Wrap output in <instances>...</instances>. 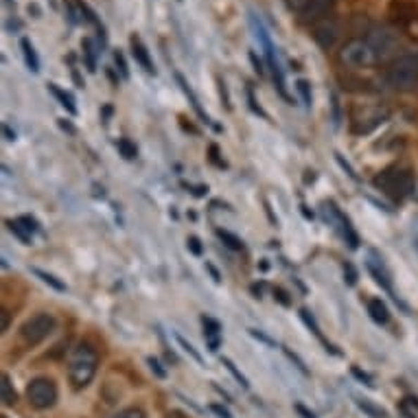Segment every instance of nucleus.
Listing matches in <instances>:
<instances>
[{"label":"nucleus","mask_w":418,"mask_h":418,"mask_svg":"<svg viewBox=\"0 0 418 418\" xmlns=\"http://www.w3.org/2000/svg\"><path fill=\"white\" fill-rule=\"evenodd\" d=\"M0 399H3L5 407H11L18 403V394L13 390V384L9 379V374H3V384H0Z\"/></svg>","instance_id":"nucleus-18"},{"label":"nucleus","mask_w":418,"mask_h":418,"mask_svg":"<svg viewBox=\"0 0 418 418\" xmlns=\"http://www.w3.org/2000/svg\"><path fill=\"white\" fill-rule=\"evenodd\" d=\"M386 84L396 92H412L418 88V53H403L392 59L386 70Z\"/></svg>","instance_id":"nucleus-1"},{"label":"nucleus","mask_w":418,"mask_h":418,"mask_svg":"<svg viewBox=\"0 0 418 418\" xmlns=\"http://www.w3.org/2000/svg\"><path fill=\"white\" fill-rule=\"evenodd\" d=\"M353 374H355V376H360V379H362V381H366V386H372V379H370V376H368V374H364V372H360V370H357V368L353 370Z\"/></svg>","instance_id":"nucleus-42"},{"label":"nucleus","mask_w":418,"mask_h":418,"mask_svg":"<svg viewBox=\"0 0 418 418\" xmlns=\"http://www.w3.org/2000/svg\"><path fill=\"white\" fill-rule=\"evenodd\" d=\"M296 90L300 92V96H303V103L307 106V108H311V84L307 82V79H298V84H296Z\"/></svg>","instance_id":"nucleus-27"},{"label":"nucleus","mask_w":418,"mask_h":418,"mask_svg":"<svg viewBox=\"0 0 418 418\" xmlns=\"http://www.w3.org/2000/svg\"><path fill=\"white\" fill-rule=\"evenodd\" d=\"M327 208H329V213L333 215L335 222H340V224H342V234H344V239H346V243H348L353 250H357V246H360V239H357V234H355V230H353L350 222H348V219L342 215V210L337 208L333 202H329V204H327Z\"/></svg>","instance_id":"nucleus-12"},{"label":"nucleus","mask_w":418,"mask_h":418,"mask_svg":"<svg viewBox=\"0 0 418 418\" xmlns=\"http://www.w3.org/2000/svg\"><path fill=\"white\" fill-rule=\"evenodd\" d=\"M210 410H213V412H215V414H217L219 418H232V414H230V412H228L226 407L217 405V403H213V405H210Z\"/></svg>","instance_id":"nucleus-39"},{"label":"nucleus","mask_w":418,"mask_h":418,"mask_svg":"<svg viewBox=\"0 0 418 418\" xmlns=\"http://www.w3.org/2000/svg\"><path fill=\"white\" fill-rule=\"evenodd\" d=\"M20 49H23V57H25V64L31 72H39V57L31 44V39L29 37H23L20 39Z\"/></svg>","instance_id":"nucleus-15"},{"label":"nucleus","mask_w":418,"mask_h":418,"mask_svg":"<svg viewBox=\"0 0 418 418\" xmlns=\"http://www.w3.org/2000/svg\"><path fill=\"white\" fill-rule=\"evenodd\" d=\"M344 281L353 287L355 283H357V270L350 265V263H346V267H344Z\"/></svg>","instance_id":"nucleus-33"},{"label":"nucleus","mask_w":418,"mask_h":418,"mask_svg":"<svg viewBox=\"0 0 418 418\" xmlns=\"http://www.w3.org/2000/svg\"><path fill=\"white\" fill-rule=\"evenodd\" d=\"M3 132H5V136H7V141H13V138H15V134H13V132H11V129H9L7 125L3 127Z\"/></svg>","instance_id":"nucleus-48"},{"label":"nucleus","mask_w":418,"mask_h":418,"mask_svg":"<svg viewBox=\"0 0 418 418\" xmlns=\"http://www.w3.org/2000/svg\"><path fill=\"white\" fill-rule=\"evenodd\" d=\"M248 99H250V103H252V110H254V112H258V114H263V110L256 106V101H254V94H252V92H248ZM263 116H265V114H263Z\"/></svg>","instance_id":"nucleus-45"},{"label":"nucleus","mask_w":418,"mask_h":418,"mask_svg":"<svg viewBox=\"0 0 418 418\" xmlns=\"http://www.w3.org/2000/svg\"><path fill=\"white\" fill-rule=\"evenodd\" d=\"M335 160L340 163V167H342V169H344V171H346V173H348V175L353 177V180H360V177H357V173H355V169H353V167H350V165H348V163L344 160V158H342L340 153H335Z\"/></svg>","instance_id":"nucleus-36"},{"label":"nucleus","mask_w":418,"mask_h":418,"mask_svg":"<svg viewBox=\"0 0 418 418\" xmlns=\"http://www.w3.org/2000/svg\"><path fill=\"white\" fill-rule=\"evenodd\" d=\"M49 90L53 92V96H55L57 101L62 103L70 114H77V106H75V99H72V94H70V92L62 90L57 84H49Z\"/></svg>","instance_id":"nucleus-19"},{"label":"nucleus","mask_w":418,"mask_h":418,"mask_svg":"<svg viewBox=\"0 0 418 418\" xmlns=\"http://www.w3.org/2000/svg\"><path fill=\"white\" fill-rule=\"evenodd\" d=\"M250 62L254 64V70H256L258 75H263V66H261V62L256 59V53H250Z\"/></svg>","instance_id":"nucleus-41"},{"label":"nucleus","mask_w":418,"mask_h":418,"mask_svg":"<svg viewBox=\"0 0 418 418\" xmlns=\"http://www.w3.org/2000/svg\"><path fill=\"white\" fill-rule=\"evenodd\" d=\"M31 272H33V274H35V276H37L42 283L51 285L53 289H57V291H66V285H64L62 281H57V278H55L53 274H49V272H42V270H37V267H33Z\"/></svg>","instance_id":"nucleus-23"},{"label":"nucleus","mask_w":418,"mask_h":418,"mask_svg":"<svg viewBox=\"0 0 418 418\" xmlns=\"http://www.w3.org/2000/svg\"><path fill=\"white\" fill-rule=\"evenodd\" d=\"M118 151H121V156L127 158V160H134V158L138 156V149L129 138H121V141H118Z\"/></svg>","instance_id":"nucleus-26"},{"label":"nucleus","mask_w":418,"mask_h":418,"mask_svg":"<svg viewBox=\"0 0 418 418\" xmlns=\"http://www.w3.org/2000/svg\"><path fill=\"white\" fill-rule=\"evenodd\" d=\"M364 37H366V42L370 44V49L374 53L376 64H384V62H390V59L399 57L396 53H399V49H401V42H399V35H396L392 29L376 27V29L368 31Z\"/></svg>","instance_id":"nucleus-5"},{"label":"nucleus","mask_w":418,"mask_h":418,"mask_svg":"<svg viewBox=\"0 0 418 418\" xmlns=\"http://www.w3.org/2000/svg\"><path fill=\"white\" fill-rule=\"evenodd\" d=\"M222 362H224V366H226V368L230 370V374H232L234 379L239 381V386H241V388H250V384H248V379H246V374H243L241 370H236V366H234V364H232V362L228 360V357H224Z\"/></svg>","instance_id":"nucleus-28"},{"label":"nucleus","mask_w":418,"mask_h":418,"mask_svg":"<svg viewBox=\"0 0 418 418\" xmlns=\"http://www.w3.org/2000/svg\"><path fill=\"white\" fill-rule=\"evenodd\" d=\"M368 270H370V274L374 276V281L379 283L384 289H388V291H392V285H390V274H388V270L384 267V263L379 261V265H376L372 258L368 261Z\"/></svg>","instance_id":"nucleus-17"},{"label":"nucleus","mask_w":418,"mask_h":418,"mask_svg":"<svg viewBox=\"0 0 418 418\" xmlns=\"http://www.w3.org/2000/svg\"><path fill=\"white\" fill-rule=\"evenodd\" d=\"M300 317H303V320H305V324H307V327H309V329H311V331L315 333V337H317V340H320V342H324V337H322V333H320V327H317V322L313 320V315H311V313H309L307 309H303V311H300ZM324 346H327V350H331L333 355H337V350H335V348H333L331 344H327V342H324Z\"/></svg>","instance_id":"nucleus-21"},{"label":"nucleus","mask_w":418,"mask_h":418,"mask_svg":"<svg viewBox=\"0 0 418 418\" xmlns=\"http://www.w3.org/2000/svg\"><path fill=\"white\" fill-rule=\"evenodd\" d=\"M217 236L226 243V248H230V250H234V252H241V250H243V241H241V239H239L236 234H232L230 230L217 228Z\"/></svg>","instance_id":"nucleus-20"},{"label":"nucleus","mask_w":418,"mask_h":418,"mask_svg":"<svg viewBox=\"0 0 418 418\" xmlns=\"http://www.w3.org/2000/svg\"><path fill=\"white\" fill-rule=\"evenodd\" d=\"M5 3H11V0H5Z\"/></svg>","instance_id":"nucleus-50"},{"label":"nucleus","mask_w":418,"mask_h":418,"mask_svg":"<svg viewBox=\"0 0 418 418\" xmlns=\"http://www.w3.org/2000/svg\"><path fill=\"white\" fill-rule=\"evenodd\" d=\"M311 35L315 39V44L320 46L322 51H331L337 44L340 35H342V25L337 23L335 18H327V20H322V23H317L313 27Z\"/></svg>","instance_id":"nucleus-9"},{"label":"nucleus","mask_w":418,"mask_h":418,"mask_svg":"<svg viewBox=\"0 0 418 418\" xmlns=\"http://www.w3.org/2000/svg\"><path fill=\"white\" fill-rule=\"evenodd\" d=\"M202 324H204V337L210 346V350L215 353L219 348V335H222V324L213 317H202Z\"/></svg>","instance_id":"nucleus-13"},{"label":"nucleus","mask_w":418,"mask_h":418,"mask_svg":"<svg viewBox=\"0 0 418 418\" xmlns=\"http://www.w3.org/2000/svg\"><path fill=\"white\" fill-rule=\"evenodd\" d=\"M18 222L27 228V232H35V230H37V222H35L33 217H29V215H23V217L18 219Z\"/></svg>","instance_id":"nucleus-35"},{"label":"nucleus","mask_w":418,"mask_h":418,"mask_svg":"<svg viewBox=\"0 0 418 418\" xmlns=\"http://www.w3.org/2000/svg\"><path fill=\"white\" fill-rule=\"evenodd\" d=\"M416 250H418V239H416Z\"/></svg>","instance_id":"nucleus-49"},{"label":"nucleus","mask_w":418,"mask_h":418,"mask_svg":"<svg viewBox=\"0 0 418 418\" xmlns=\"http://www.w3.org/2000/svg\"><path fill=\"white\" fill-rule=\"evenodd\" d=\"M186 246H189V250H191L195 256L202 254V243H200V239H197V236H189V239H186Z\"/></svg>","instance_id":"nucleus-34"},{"label":"nucleus","mask_w":418,"mask_h":418,"mask_svg":"<svg viewBox=\"0 0 418 418\" xmlns=\"http://www.w3.org/2000/svg\"><path fill=\"white\" fill-rule=\"evenodd\" d=\"M374 186L379 189L384 195H388L390 200L403 202L414 191V180H412L410 171L392 167V169H386L374 177Z\"/></svg>","instance_id":"nucleus-3"},{"label":"nucleus","mask_w":418,"mask_h":418,"mask_svg":"<svg viewBox=\"0 0 418 418\" xmlns=\"http://www.w3.org/2000/svg\"><path fill=\"white\" fill-rule=\"evenodd\" d=\"M296 410H298V412H300V414H303L305 418H315V414H313V412H309V410H305L303 405H298Z\"/></svg>","instance_id":"nucleus-46"},{"label":"nucleus","mask_w":418,"mask_h":418,"mask_svg":"<svg viewBox=\"0 0 418 418\" xmlns=\"http://www.w3.org/2000/svg\"><path fill=\"white\" fill-rule=\"evenodd\" d=\"M309 3H311V0H287L289 9H293V11H298V13H300Z\"/></svg>","instance_id":"nucleus-38"},{"label":"nucleus","mask_w":418,"mask_h":418,"mask_svg":"<svg viewBox=\"0 0 418 418\" xmlns=\"http://www.w3.org/2000/svg\"><path fill=\"white\" fill-rule=\"evenodd\" d=\"M99 368V355L90 344H79L68 360V376L77 390L88 388Z\"/></svg>","instance_id":"nucleus-2"},{"label":"nucleus","mask_w":418,"mask_h":418,"mask_svg":"<svg viewBox=\"0 0 418 418\" xmlns=\"http://www.w3.org/2000/svg\"><path fill=\"white\" fill-rule=\"evenodd\" d=\"M129 49H132V55H134V59H136V64H141L143 70H147V72H156L153 62H151V57H149V51H147V46L141 42V37L132 35V37H129Z\"/></svg>","instance_id":"nucleus-11"},{"label":"nucleus","mask_w":418,"mask_h":418,"mask_svg":"<svg viewBox=\"0 0 418 418\" xmlns=\"http://www.w3.org/2000/svg\"><path fill=\"white\" fill-rule=\"evenodd\" d=\"M7 226H9V230H11L25 246L31 243V232H27V228H25L23 224H20V222H7Z\"/></svg>","instance_id":"nucleus-25"},{"label":"nucleus","mask_w":418,"mask_h":418,"mask_svg":"<svg viewBox=\"0 0 418 418\" xmlns=\"http://www.w3.org/2000/svg\"><path fill=\"white\" fill-rule=\"evenodd\" d=\"M250 333H252L254 337H258V340H261V342H265V344H274V342L270 340V337H265L263 333H258V331H254V329H250Z\"/></svg>","instance_id":"nucleus-44"},{"label":"nucleus","mask_w":418,"mask_h":418,"mask_svg":"<svg viewBox=\"0 0 418 418\" xmlns=\"http://www.w3.org/2000/svg\"><path fill=\"white\" fill-rule=\"evenodd\" d=\"M285 355H287V357H289V360H291V362L296 364V368H298V370H300L303 374H309V370H307V366H305V362H303V360H300V357H298L296 353H291L289 348H285Z\"/></svg>","instance_id":"nucleus-32"},{"label":"nucleus","mask_w":418,"mask_h":418,"mask_svg":"<svg viewBox=\"0 0 418 418\" xmlns=\"http://www.w3.org/2000/svg\"><path fill=\"white\" fill-rule=\"evenodd\" d=\"M27 399L35 410H51L57 403V386L49 376H37L27 386Z\"/></svg>","instance_id":"nucleus-8"},{"label":"nucleus","mask_w":418,"mask_h":418,"mask_svg":"<svg viewBox=\"0 0 418 418\" xmlns=\"http://www.w3.org/2000/svg\"><path fill=\"white\" fill-rule=\"evenodd\" d=\"M175 340H177V344H180V346L184 348V353H189V355L193 357V360L197 362V364H204V360H202V355H200V353H197V350H195V346H193L191 342H186V340H184V337H182V335H175Z\"/></svg>","instance_id":"nucleus-29"},{"label":"nucleus","mask_w":418,"mask_h":418,"mask_svg":"<svg viewBox=\"0 0 418 418\" xmlns=\"http://www.w3.org/2000/svg\"><path fill=\"white\" fill-rule=\"evenodd\" d=\"M175 79H177V84H180V88H182V92L189 96V101H191V106H193V110L197 112V114H200V118H202V121H206V123H210V118H208V114L202 110V106H200V101H197V96L193 94V90L189 88V84H186V79L180 75V72H177L175 75Z\"/></svg>","instance_id":"nucleus-16"},{"label":"nucleus","mask_w":418,"mask_h":418,"mask_svg":"<svg viewBox=\"0 0 418 418\" xmlns=\"http://www.w3.org/2000/svg\"><path fill=\"white\" fill-rule=\"evenodd\" d=\"M3 418H7V416H3Z\"/></svg>","instance_id":"nucleus-51"},{"label":"nucleus","mask_w":418,"mask_h":418,"mask_svg":"<svg viewBox=\"0 0 418 418\" xmlns=\"http://www.w3.org/2000/svg\"><path fill=\"white\" fill-rule=\"evenodd\" d=\"M274 298H278V300H281L285 307L289 305V298H287V293H285L283 289H274Z\"/></svg>","instance_id":"nucleus-40"},{"label":"nucleus","mask_w":418,"mask_h":418,"mask_svg":"<svg viewBox=\"0 0 418 418\" xmlns=\"http://www.w3.org/2000/svg\"><path fill=\"white\" fill-rule=\"evenodd\" d=\"M114 418H147V414L143 407H127L123 412H118Z\"/></svg>","instance_id":"nucleus-30"},{"label":"nucleus","mask_w":418,"mask_h":418,"mask_svg":"<svg viewBox=\"0 0 418 418\" xmlns=\"http://www.w3.org/2000/svg\"><path fill=\"white\" fill-rule=\"evenodd\" d=\"M147 364H149V368H151V372H156V376H158V379H165V376H167V372L160 368V364H158V360H153V357H149V360H147Z\"/></svg>","instance_id":"nucleus-37"},{"label":"nucleus","mask_w":418,"mask_h":418,"mask_svg":"<svg viewBox=\"0 0 418 418\" xmlns=\"http://www.w3.org/2000/svg\"><path fill=\"white\" fill-rule=\"evenodd\" d=\"M57 327V320H55V315L51 313H35L33 317H29V320L20 327V337L27 342V344H39V342H44L46 337L55 331Z\"/></svg>","instance_id":"nucleus-7"},{"label":"nucleus","mask_w":418,"mask_h":418,"mask_svg":"<svg viewBox=\"0 0 418 418\" xmlns=\"http://www.w3.org/2000/svg\"><path fill=\"white\" fill-rule=\"evenodd\" d=\"M250 27L254 31V37L258 39V44H261L263 51H265V59H267V66L272 70V77H274V84H276L278 94H281L285 101H289V94H287V88H285V72H283L281 64H278V55H276V49H274V42H272L267 29L263 27V23L254 13L250 15Z\"/></svg>","instance_id":"nucleus-4"},{"label":"nucleus","mask_w":418,"mask_h":418,"mask_svg":"<svg viewBox=\"0 0 418 418\" xmlns=\"http://www.w3.org/2000/svg\"><path fill=\"white\" fill-rule=\"evenodd\" d=\"M114 62H116V66H118V70H121V77L123 79H127L129 77V68H127V64H125V57H123V53H114Z\"/></svg>","instance_id":"nucleus-31"},{"label":"nucleus","mask_w":418,"mask_h":418,"mask_svg":"<svg viewBox=\"0 0 418 418\" xmlns=\"http://www.w3.org/2000/svg\"><path fill=\"white\" fill-rule=\"evenodd\" d=\"M82 49H84V57H86L88 70L94 72V70H96V49H94V44H92V39L86 37L84 42H82Z\"/></svg>","instance_id":"nucleus-22"},{"label":"nucleus","mask_w":418,"mask_h":418,"mask_svg":"<svg viewBox=\"0 0 418 418\" xmlns=\"http://www.w3.org/2000/svg\"><path fill=\"white\" fill-rule=\"evenodd\" d=\"M3 331H9V313L3 311Z\"/></svg>","instance_id":"nucleus-47"},{"label":"nucleus","mask_w":418,"mask_h":418,"mask_svg":"<svg viewBox=\"0 0 418 418\" xmlns=\"http://www.w3.org/2000/svg\"><path fill=\"white\" fill-rule=\"evenodd\" d=\"M337 59L340 64L348 66V68H366V66H374L376 59L374 53L370 49V44L366 42V37H353L340 49L337 53Z\"/></svg>","instance_id":"nucleus-6"},{"label":"nucleus","mask_w":418,"mask_h":418,"mask_svg":"<svg viewBox=\"0 0 418 418\" xmlns=\"http://www.w3.org/2000/svg\"><path fill=\"white\" fill-rule=\"evenodd\" d=\"M335 3H337V0H311V3L300 11V20L305 25L322 23V20L331 18V13L335 9Z\"/></svg>","instance_id":"nucleus-10"},{"label":"nucleus","mask_w":418,"mask_h":418,"mask_svg":"<svg viewBox=\"0 0 418 418\" xmlns=\"http://www.w3.org/2000/svg\"><path fill=\"white\" fill-rule=\"evenodd\" d=\"M167 418H191V416L184 414V412H180V410H171V412L167 414Z\"/></svg>","instance_id":"nucleus-43"},{"label":"nucleus","mask_w":418,"mask_h":418,"mask_svg":"<svg viewBox=\"0 0 418 418\" xmlns=\"http://www.w3.org/2000/svg\"><path fill=\"white\" fill-rule=\"evenodd\" d=\"M357 407L362 412H366L370 418H386V412L381 407H376L374 403H370L368 399H357Z\"/></svg>","instance_id":"nucleus-24"},{"label":"nucleus","mask_w":418,"mask_h":418,"mask_svg":"<svg viewBox=\"0 0 418 418\" xmlns=\"http://www.w3.org/2000/svg\"><path fill=\"white\" fill-rule=\"evenodd\" d=\"M368 313L376 324H388V320H390L388 305L381 300V298H372V300H368Z\"/></svg>","instance_id":"nucleus-14"}]
</instances>
